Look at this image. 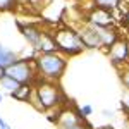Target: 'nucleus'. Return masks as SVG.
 Segmentation results:
<instances>
[{"label": "nucleus", "instance_id": "nucleus-20", "mask_svg": "<svg viewBox=\"0 0 129 129\" xmlns=\"http://www.w3.org/2000/svg\"><path fill=\"white\" fill-rule=\"evenodd\" d=\"M122 14H124V22H126V24H127V26H129V7H127V9H126V10H124Z\"/></svg>", "mask_w": 129, "mask_h": 129}, {"label": "nucleus", "instance_id": "nucleus-16", "mask_svg": "<svg viewBox=\"0 0 129 129\" xmlns=\"http://www.w3.org/2000/svg\"><path fill=\"white\" fill-rule=\"evenodd\" d=\"M19 5L17 0H0V12H9V10H14Z\"/></svg>", "mask_w": 129, "mask_h": 129}, {"label": "nucleus", "instance_id": "nucleus-26", "mask_svg": "<svg viewBox=\"0 0 129 129\" xmlns=\"http://www.w3.org/2000/svg\"><path fill=\"white\" fill-rule=\"evenodd\" d=\"M127 64H129V38H127Z\"/></svg>", "mask_w": 129, "mask_h": 129}, {"label": "nucleus", "instance_id": "nucleus-9", "mask_svg": "<svg viewBox=\"0 0 129 129\" xmlns=\"http://www.w3.org/2000/svg\"><path fill=\"white\" fill-rule=\"evenodd\" d=\"M36 53H53V52H57V45H55V41H53V35L50 33V31H45L41 33V38L38 41V45H36V48H35Z\"/></svg>", "mask_w": 129, "mask_h": 129}, {"label": "nucleus", "instance_id": "nucleus-23", "mask_svg": "<svg viewBox=\"0 0 129 129\" xmlns=\"http://www.w3.org/2000/svg\"><path fill=\"white\" fill-rule=\"evenodd\" d=\"M5 126H7V122H5V120L0 117V127H5Z\"/></svg>", "mask_w": 129, "mask_h": 129}, {"label": "nucleus", "instance_id": "nucleus-3", "mask_svg": "<svg viewBox=\"0 0 129 129\" xmlns=\"http://www.w3.org/2000/svg\"><path fill=\"white\" fill-rule=\"evenodd\" d=\"M52 35H53V41L57 45V52H60L66 57L79 55L81 52L84 50V45H83V41H81L76 28L59 26Z\"/></svg>", "mask_w": 129, "mask_h": 129}, {"label": "nucleus", "instance_id": "nucleus-8", "mask_svg": "<svg viewBox=\"0 0 129 129\" xmlns=\"http://www.w3.org/2000/svg\"><path fill=\"white\" fill-rule=\"evenodd\" d=\"M17 26H19L21 35L24 36V40L31 45V48L35 50V48H36V45H38V41H40V38H41L43 29H41L38 24H33V22H28V24L17 22Z\"/></svg>", "mask_w": 129, "mask_h": 129}, {"label": "nucleus", "instance_id": "nucleus-13", "mask_svg": "<svg viewBox=\"0 0 129 129\" xmlns=\"http://www.w3.org/2000/svg\"><path fill=\"white\" fill-rule=\"evenodd\" d=\"M0 88L10 95V93H14L16 89L19 88V83L16 79H12V78H9V76H4V78L0 79Z\"/></svg>", "mask_w": 129, "mask_h": 129}, {"label": "nucleus", "instance_id": "nucleus-27", "mask_svg": "<svg viewBox=\"0 0 129 129\" xmlns=\"http://www.w3.org/2000/svg\"><path fill=\"white\" fill-rule=\"evenodd\" d=\"M122 2H124V4H127V7H129V0H122Z\"/></svg>", "mask_w": 129, "mask_h": 129}, {"label": "nucleus", "instance_id": "nucleus-14", "mask_svg": "<svg viewBox=\"0 0 129 129\" xmlns=\"http://www.w3.org/2000/svg\"><path fill=\"white\" fill-rule=\"evenodd\" d=\"M122 0H93L95 7H100V9H107V10H117Z\"/></svg>", "mask_w": 129, "mask_h": 129}, {"label": "nucleus", "instance_id": "nucleus-29", "mask_svg": "<svg viewBox=\"0 0 129 129\" xmlns=\"http://www.w3.org/2000/svg\"><path fill=\"white\" fill-rule=\"evenodd\" d=\"M4 129H10V126H9V124H7V126H5V127H4Z\"/></svg>", "mask_w": 129, "mask_h": 129}, {"label": "nucleus", "instance_id": "nucleus-25", "mask_svg": "<svg viewBox=\"0 0 129 129\" xmlns=\"http://www.w3.org/2000/svg\"><path fill=\"white\" fill-rule=\"evenodd\" d=\"M96 129H115V127H112V126H102V127H96Z\"/></svg>", "mask_w": 129, "mask_h": 129}, {"label": "nucleus", "instance_id": "nucleus-19", "mask_svg": "<svg viewBox=\"0 0 129 129\" xmlns=\"http://www.w3.org/2000/svg\"><path fill=\"white\" fill-rule=\"evenodd\" d=\"M122 109L129 110V91H126V96H124V100H122Z\"/></svg>", "mask_w": 129, "mask_h": 129}, {"label": "nucleus", "instance_id": "nucleus-21", "mask_svg": "<svg viewBox=\"0 0 129 129\" xmlns=\"http://www.w3.org/2000/svg\"><path fill=\"white\" fill-rule=\"evenodd\" d=\"M45 2H47V0H29V5H43V4H45Z\"/></svg>", "mask_w": 129, "mask_h": 129}, {"label": "nucleus", "instance_id": "nucleus-28", "mask_svg": "<svg viewBox=\"0 0 129 129\" xmlns=\"http://www.w3.org/2000/svg\"><path fill=\"white\" fill-rule=\"evenodd\" d=\"M2 100H4V96H2V93H0V103H2Z\"/></svg>", "mask_w": 129, "mask_h": 129}, {"label": "nucleus", "instance_id": "nucleus-5", "mask_svg": "<svg viewBox=\"0 0 129 129\" xmlns=\"http://www.w3.org/2000/svg\"><path fill=\"white\" fill-rule=\"evenodd\" d=\"M84 22H88L89 26H95V28H112L115 22V12L95 7L84 16Z\"/></svg>", "mask_w": 129, "mask_h": 129}, {"label": "nucleus", "instance_id": "nucleus-4", "mask_svg": "<svg viewBox=\"0 0 129 129\" xmlns=\"http://www.w3.org/2000/svg\"><path fill=\"white\" fill-rule=\"evenodd\" d=\"M5 76L16 79L19 84H36V81L40 79L33 59H17L14 64L5 67Z\"/></svg>", "mask_w": 129, "mask_h": 129}, {"label": "nucleus", "instance_id": "nucleus-12", "mask_svg": "<svg viewBox=\"0 0 129 129\" xmlns=\"http://www.w3.org/2000/svg\"><path fill=\"white\" fill-rule=\"evenodd\" d=\"M19 59L17 57V53L14 52V50H10V48H5L2 43H0V67H9L10 64H14L16 60Z\"/></svg>", "mask_w": 129, "mask_h": 129}, {"label": "nucleus", "instance_id": "nucleus-30", "mask_svg": "<svg viewBox=\"0 0 129 129\" xmlns=\"http://www.w3.org/2000/svg\"><path fill=\"white\" fill-rule=\"evenodd\" d=\"M0 129H4V127H0Z\"/></svg>", "mask_w": 129, "mask_h": 129}, {"label": "nucleus", "instance_id": "nucleus-22", "mask_svg": "<svg viewBox=\"0 0 129 129\" xmlns=\"http://www.w3.org/2000/svg\"><path fill=\"white\" fill-rule=\"evenodd\" d=\"M122 129H129V115H127V119L124 120V124H122Z\"/></svg>", "mask_w": 129, "mask_h": 129}, {"label": "nucleus", "instance_id": "nucleus-24", "mask_svg": "<svg viewBox=\"0 0 129 129\" xmlns=\"http://www.w3.org/2000/svg\"><path fill=\"white\" fill-rule=\"evenodd\" d=\"M4 76H5V69H4V67H0V79H2Z\"/></svg>", "mask_w": 129, "mask_h": 129}, {"label": "nucleus", "instance_id": "nucleus-7", "mask_svg": "<svg viewBox=\"0 0 129 129\" xmlns=\"http://www.w3.org/2000/svg\"><path fill=\"white\" fill-rule=\"evenodd\" d=\"M107 53H109V59L115 69L126 66L127 64V38H119L107 50Z\"/></svg>", "mask_w": 129, "mask_h": 129}, {"label": "nucleus", "instance_id": "nucleus-6", "mask_svg": "<svg viewBox=\"0 0 129 129\" xmlns=\"http://www.w3.org/2000/svg\"><path fill=\"white\" fill-rule=\"evenodd\" d=\"M78 29V35H79L81 41H83V45H84V48H89V50H96V48H103V45H102V38H100L98 35V29L95 28V26H89L88 22H81L79 28H76Z\"/></svg>", "mask_w": 129, "mask_h": 129}, {"label": "nucleus", "instance_id": "nucleus-10", "mask_svg": "<svg viewBox=\"0 0 129 129\" xmlns=\"http://www.w3.org/2000/svg\"><path fill=\"white\" fill-rule=\"evenodd\" d=\"M98 29V35L100 38H102V45H103V48L109 50L115 41L119 40V31L114 29V28H96Z\"/></svg>", "mask_w": 129, "mask_h": 129}, {"label": "nucleus", "instance_id": "nucleus-15", "mask_svg": "<svg viewBox=\"0 0 129 129\" xmlns=\"http://www.w3.org/2000/svg\"><path fill=\"white\" fill-rule=\"evenodd\" d=\"M117 71H119V78H120L122 86L126 88V91H129V64H126V66L119 67Z\"/></svg>", "mask_w": 129, "mask_h": 129}, {"label": "nucleus", "instance_id": "nucleus-17", "mask_svg": "<svg viewBox=\"0 0 129 129\" xmlns=\"http://www.w3.org/2000/svg\"><path fill=\"white\" fill-rule=\"evenodd\" d=\"M78 114L81 115V119H88L89 115L93 114V107L91 105H83V107L78 109Z\"/></svg>", "mask_w": 129, "mask_h": 129}, {"label": "nucleus", "instance_id": "nucleus-1", "mask_svg": "<svg viewBox=\"0 0 129 129\" xmlns=\"http://www.w3.org/2000/svg\"><path fill=\"white\" fill-rule=\"evenodd\" d=\"M31 105H35L40 112H48L53 109H60L66 103V96L60 89L59 83L53 81L38 79L35 84V93L29 100Z\"/></svg>", "mask_w": 129, "mask_h": 129}, {"label": "nucleus", "instance_id": "nucleus-2", "mask_svg": "<svg viewBox=\"0 0 129 129\" xmlns=\"http://www.w3.org/2000/svg\"><path fill=\"white\" fill-rule=\"evenodd\" d=\"M33 60L36 66L38 78L45 81H53V83H59V79L64 76L66 67H67V57L62 55L60 52L36 53V57Z\"/></svg>", "mask_w": 129, "mask_h": 129}, {"label": "nucleus", "instance_id": "nucleus-18", "mask_svg": "<svg viewBox=\"0 0 129 129\" xmlns=\"http://www.w3.org/2000/svg\"><path fill=\"white\" fill-rule=\"evenodd\" d=\"M66 129H93V127L89 126L86 120H81V122L74 124V126H69V127H66Z\"/></svg>", "mask_w": 129, "mask_h": 129}, {"label": "nucleus", "instance_id": "nucleus-11", "mask_svg": "<svg viewBox=\"0 0 129 129\" xmlns=\"http://www.w3.org/2000/svg\"><path fill=\"white\" fill-rule=\"evenodd\" d=\"M33 93H35V84H19V88L14 93H10V96L17 102H29Z\"/></svg>", "mask_w": 129, "mask_h": 129}]
</instances>
